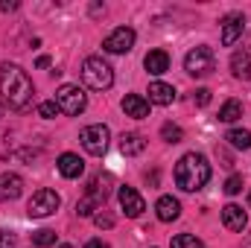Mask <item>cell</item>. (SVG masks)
Instances as JSON below:
<instances>
[{
  "label": "cell",
  "instance_id": "13",
  "mask_svg": "<svg viewBox=\"0 0 251 248\" xmlns=\"http://www.w3.org/2000/svg\"><path fill=\"white\" fill-rule=\"evenodd\" d=\"M123 111L128 117H134V120H143V117H149V99H143L140 94H126Z\"/></svg>",
  "mask_w": 251,
  "mask_h": 248
},
{
  "label": "cell",
  "instance_id": "31",
  "mask_svg": "<svg viewBox=\"0 0 251 248\" xmlns=\"http://www.w3.org/2000/svg\"><path fill=\"white\" fill-rule=\"evenodd\" d=\"M94 222H97V228H111V225H114V216H111V213H97Z\"/></svg>",
  "mask_w": 251,
  "mask_h": 248
},
{
  "label": "cell",
  "instance_id": "34",
  "mask_svg": "<svg viewBox=\"0 0 251 248\" xmlns=\"http://www.w3.org/2000/svg\"><path fill=\"white\" fill-rule=\"evenodd\" d=\"M35 64H38V67H50V59H47V56H41Z\"/></svg>",
  "mask_w": 251,
  "mask_h": 248
},
{
  "label": "cell",
  "instance_id": "36",
  "mask_svg": "<svg viewBox=\"0 0 251 248\" xmlns=\"http://www.w3.org/2000/svg\"><path fill=\"white\" fill-rule=\"evenodd\" d=\"M249 204H251V193H249Z\"/></svg>",
  "mask_w": 251,
  "mask_h": 248
},
{
  "label": "cell",
  "instance_id": "37",
  "mask_svg": "<svg viewBox=\"0 0 251 248\" xmlns=\"http://www.w3.org/2000/svg\"><path fill=\"white\" fill-rule=\"evenodd\" d=\"M0 114H3V105H0Z\"/></svg>",
  "mask_w": 251,
  "mask_h": 248
},
{
  "label": "cell",
  "instance_id": "32",
  "mask_svg": "<svg viewBox=\"0 0 251 248\" xmlns=\"http://www.w3.org/2000/svg\"><path fill=\"white\" fill-rule=\"evenodd\" d=\"M85 248H108L102 240H91V243H85Z\"/></svg>",
  "mask_w": 251,
  "mask_h": 248
},
{
  "label": "cell",
  "instance_id": "25",
  "mask_svg": "<svg viewBox=\"0 0 251 248\" xmlns=\"http://www.w3.org/2000/svg\"><path fill=\"white\" fill-rule=\"evenodd\" d=\"M173 248H204V243L199 240V237H193V234H178V237H173Z\"/></svg>",
  "mask_w": 251,
  "mask_h": 248
},
{
  "label": "cell",
  "instance_id": "28",
  "mask_svg": "<svg viewBox=\"0 0 251 248\" xmlns=\"http://www.w3.org/2000/svg\"><path fill=\"white\" fill-rule=\"evenodd\" d=\"M38 114H41V117H47V120H53V117L59 114V105H56V99H50V102H41V105H38Z\"/></svg>",
  "mask_w": 251,
  "mask_h": 248
},
{
  "label": "cell",
  "instance_id": "12",
  "mask_svg": "<svg viewBox=\"0 0 251 248\" xmlns=\"http://www.w3.org/2000/svg\"><path fill=\"white\" fill-rule=\"evenodd\" d=\"M24 190V178L15 173H3L0 175V201H15Z\"/></svg>",
  "mask_w": 251,
  "mask_h": 248
},
{
  "label": "cell",
  "instance_id": "15",
  "mask_svg": "<svg viewBox=\"0 0 251 248\" xmlns=\"http://www.w3.org/2000/svg\"><path fill=\"white\" fill-rule=\"evenodd\" d=\"M59 173H62L64 178H79L85 173V161L79 155H73V152H64L62 158H59Z\"/></svg>",
  "mask_w": 251,
  "mask_h": 248
},
{
  "label": "cell",
  "instance_id": "9",
  "mask_svg": "<svg viewBox=\"0 0 251 248\" xmlns=\"http://www.w3.org/2000/svg\"><path fill=\"white\" fill-rule=\"evenodd\" d=\"M120 207H123L126 216H131V219H137L143 210H146V201H143V196L137 193V190H131V187H120Z\"/></svg>",
  "mask_w": 251,
  "mask_h": 248
},
{
  "label": "cell",
  "instance_id": "26",
  "mask_svg": "<svg viewBox=\"0 0 251 248\" xmlns=\"http://www.w3.org/2000/svg\"><path fill=\"white\" fill-rule=\"evenodd\" d=\"M32 243H35L38 248L56 246V231H50V228H41V231H35V234H32Z\"/></svg>",
  "mask_w": 251,
  "mask_h": 248
},
{
  "label": "cell",
  "instance_id": "14",
  "mask_svg": "<svg viewBox=\"0 0 251 248\" xmlns=\"http://www.w3.org/2000/svg\"><path fill=\"white\" fill-rule=\"evenodd\" d=\"M155 210H158V219L161 222H176L181 216V201L173 198V196H161L158 204H155Z\"/></svg>",
  "mask_w": 251,
  "mask_h": 248
},
{
  "label": "cell",
  "instance_id": "21",
  "mask_svg": "<svg viewBox=\"0 0 251 248\" xmlns=\"http://www.w3.org/2000/svg\"><path fill=\"white\" fill-rule=\"evenodd\" d=\"M243 117V102H237V99H228L222 108H219V120L222 123H234V120H240Z\"/></svg>",
  "mask_w": 251,
  "mask_h": 248
},
{
  "label": "cell",
  "instance_id": "1",
  "mask_svg": "<svg viewBox=\"0 0 251 248\" xmlns=\"http://www.w3.org/2000/svg\"><path fill=\"white\" fill-rule=\"evenodd\" d=\"M0 94H3V99H6L9 108L24 111V108H29L35 88H32V79L26 76L24 67L6 62L0 67Z\"/></svg>",
  "mask_w": 251,
  "mask_h": 248
},
{
  "label": "cell",
  "instance_id": "33",
  "mask_svg": "<svg viewBox=\"0 0 251 248\" xmlns=\"http://www.w3.org/2000/svg\"><path fill=\"white\" fill-rule=\"evenodd\" d=\"M0 9L3 12H12V9H18V3H0Z\"/></svg>",
  "mask_w": 251,
  "mask_h": 248
},
{
  "label": "cell",
  "instance_id": "24",
  "mask_svg": "<svg viewBox=\"0 0 251 248\" xmlns=\"http://www.w3.org/2000/svg\"><path fill=\"white\" fill-rule=\"evenodd\" d=\"M100 204H102L100 198H94L91 193H85V198H79V204H76V213H79V216H91Z\"/></svg>",
  "mask_w": 251,
  "mask_h": 248
},
{
  "label": "cell",
  "instance_id": "18",
  "mask_svg": "<svg viewBox=\"0 0 251 248\" xmlns=\"http://www.w3.org/2000/svg\"><path fill=\"white\" fill-rule=\"evenodd\" d=\"M146 149V140H143V134H137V131H128L120 137V152H123L126 158H134V155H140Z\"/></svg>",
  "mask_w": 251,
  "mask_h": 248
},
{
  "label": "cell",
  "instance_id": "29",
  "mask_svg": "<svg viewBox=\"0 0 251 248\" xmlns=\"http://www.w3.org/2000/svg\"><path fill=\"white\" fill-rule=\"evenodd\" d=\"M18 246V237L12 231H0V248H15Z\"/></svg>",
  "mask_w": 251,
  "mask_h": 248
},
{
  "label": "cell",
  "instance_id": "23",
  "mask_svg": "<svg viewBox=\"0 0 251 248\" xmlns=\"http://www.w3.org/2000/svg\"><path fill=\"white\" fill-rule=\"evenodd\" d=\"M161 137L167 143H181L184 140V131H181V125H176V123H164L161 125Z\"/></svg>",
  "mask_w": 251,
  "mask_h": 248
},
{
  "label": "cell",
  "instance_id": "8",
  "mask_svg": "<svg viewBox=\"0 0 251 248\" xmlns=\"http://www.w3.org/2000/svg\"><path fill=\"white\" fill-rule=\"evenodd\" d=\"M102 47H105V53H114V56L128 53V50L134 47V29H128V26H117V29L102 41Z\"/></svg>",
  "mask_w": 251,
  "mask_h": 248
},
{
  "label": "cell",
  "instance_id": "2",
  "mask_svg": "<svg viewBox=\"0 0 251 248\" xmlns=\"http://www.w3.org/2000/svg\"><path fill=\"white\" fill-rule=\"evenodd\" d=\"M210 181V164L204 155L199 152H187L178 164H176V184L184 193H196Z\"/></svg>",
  "mask_w": 251,
  "mask_h": 248
},
{
  "label": "cell",
  "instance_id": "5",
  "mask_svg": "<svg viewBox=\"0 0 251 248\" xmlns=\"http://www.w3.org/2000/svg\"><path fill=\"white\" fill-rule=\"evenodd\" d=\"M184 67H187L190 76H196V79H204V76H210L213 70H216V56H213V50L210 47H196V50H190L187 59H184Z\"/></svg>",
  "mask_w": 251,
  "mask_h": 248
},
{
  "label": "cell",
  "instance_id": "4",
  "mask_svg": "<svg viewBox=\"0 0 251 248\" xmlns=\"http://www.w3.org/2000/svg\"><path fill=\"white\" fill-rule=\"evenodd\" d=\"M56 105H59V111H64V114L79 117L88 108V97H85V91L79 85H62L59 94H56Z\"/></svg>",
  "mask_w": 251,
  "mask_h": 248
},
{
  "label": "cell",
  "instance_id": "22",
  "mask_svg": "<svg viewBox=\"0 0 251 248\" xmlns=\"http://www.w3.org/2000/svg\"><path fill=\"white\" fill-rule=\"evenodd\" d=\"M225 140H228L234 149H251V131H246V128H231Z\"/></svg>",
  "mask_w": 251,
  "mask_h": 248
},
{
  "label": "cell",
  "instance_id": "17",
  "mask_svg": "<svg viewBox=\"0 0 251 248\" xmlns=\"http://www.w3.org/2000/svg\"><path fill=\"white\" fill-rule=\"evenodd\" d=\"M143 67H146L152 76H161V73L170 70V56H167L164 50H149L146 59H143Z\"/></svg>",
  "mask_w": 251,
  "mask_h": 248
},
{
  "label": "cell",
  "instance_id": "7",
  "mask_svg": "<svg viewBox=\"0 0 251 248\" xmlns=\"http://www.w3.org/2000/svg\"><path fill=\"white\" fill-rule=\"evenodd\" d=\"M108 137H111V131H108V125H102V123L85 125L82 134H79L85 152H88V155H97V158L105 155V149H108Z\"/></svg>",
  "mask_w": 251,
  "mask_h": 248
},
{
  "label": "cell",
  "instance_id": "27",
  "mask_svg": "<svg viewBox=\"0 0 251 248\" xmlns=\"http://www.w3.org/2000/svg\"><path fill=\"white\" fill-rule=\"evenodd\" d=\"M243 175H231V178H228V181H225V193H228V196H237V193H243Z\"/></svg>",
  "mask_w": 251,
  "mask_h": 248
},
{
  "label": "cell",
  "instance_id": "16",
  "mask_svg": "<svg viewBox=\"0 0 251 248\" xmlns=\"http://www.w3.org/2000/svg\"><path fill=\"white\" fill-rule=\"evenodd\" d=\"M173 99H176V88L173 85H167V82H152L149 85V102H155V105H173Z\"/></svg>",
  "mask_w": 251,
  "mask_h": 248
},
{
  "label": "cell",
  "instance_id": "6",
  "mask_svg": "<svg viewBox=\"0 0 251 248\" xmlns=\"http://www.w3.org/2000/svg\"><path fill=\"white\" fill-rule=\"evenodd\" d=\"M59 204H62L59 193L44 187V190L32 193V198H29V204H26V213H29V219H44V216H53V213L59 210Z\"/></svg>",
  "mask_w": 251,
  "mask_h": 248
},
{
  "label": "cell",
  "instance_id": "11",
  "mask_svg": "<svg viewBox=\"0 0 251 248\" xmlns=\"http://www.w3.org/2000/svg\"><path fill=\"white\" fill-rule=\"evenodd\" d=\"M222 225L228 231H243L249 225V216H246V210L240 204H225L222 207Z\"/></svg>",
  "mask_w": 251,
  "mask_h": 248
},
{
  "label": "cell",
  "instance_id": "10",
  "mask_svg": "<svg viewBox=\"0 0 251 248\" xmlns=\"http://www.w3.org/2000/svg\"><path fill=\"white\" fill-rule=\"evenodd\" d=\"M243 29H246V18L240 12H231L225 21H222V44L231 47L237 44V38H243Z\"/></svg>",
  "mask_w": 251,
  "mask_h": 248
},
{
  "label": "cell",
  "instance_id": "35",
  "mask_svg": "<svg viewBox=\"0 0 251 248\" xmlns=\"http://www.w3.org/2000/svg\"><path fill=\"white\" fill-rule=\"evenodd\" d=\"M59 248H73V246H59Z\"/></svg>",
  "mask_w": 251,
  "mask_h": 248
},
{
  "label": "cell",
  "instance_id": "20",
  "mask_svg": "<svg viewBox=\"0 0 251 248\" xmlns=\"http://www.w3.org/2000/svg\"><path fill=\"white\" fill-rule=\"evenodd\" d=\"M231 73H234L237 79L249 82L251 79V53H234V59H231Z\"/></svg>",
  "mask_w": 251,
  "mask_h": 248
},
{
  "label": "cell",
  "instance_id": "19",
  "mask_svg": "<svg viewBox=\"0 0 251 248\" xmlns=\"http://www.w3.org/2000/svg\"><path fill=\"white\" fill-rule=\"evenodd\" d=\"M111 184H114V178H111V173H102V175H97L91 187H88V193L94 196V198H100V201H105L108 196H111Z\"/></svg>",
  "mask_w": 251,
  "mask_h": 248
},
{
  "label": "cell",
  "instance_id": "30",
  "mask_svg": "<svg viewBox=\"0 0 251 248\" xmlns=\"http://www.w3.org/2000/svg\"><path fill=\"white\" fill-rule=\"evenodd\" d=\"M193 102H196V105H207V102H210V91H207V88H199V91L193 94Z\"/></svg>",
  "mask_w": 251,
  "mask_h": 248
},
{
  "label": "cell",
  "instance_id": "3",
  "mask_svg": "<svg viewBox=\"0 0 251 248\" xmlns=\"http://www.w3.org/2000/svg\"><path fill=\"white\" fill-rule=\"evenodd\" d=\"M82 82L91 91H108L114 85V70H111V64L105 62V59L91 56V59H85V64H82Z\"/></svg>",
  "mask_w": 251,
  "mask_h": 248
}]
</instances>
